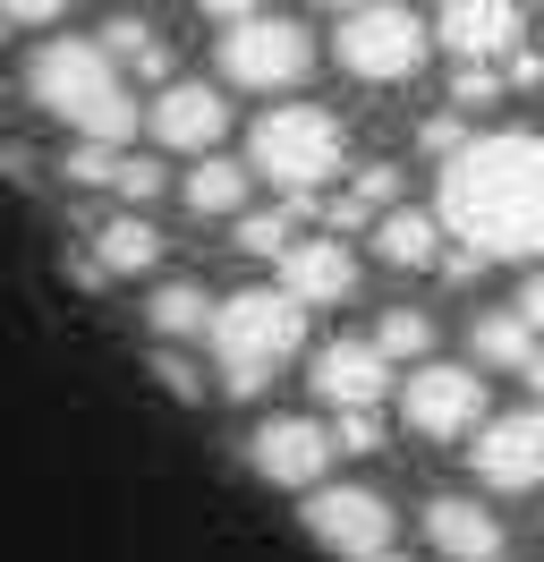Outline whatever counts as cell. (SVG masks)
Instances as JSON below:
<instances>
[{
  "instance_id": "28",
  "label": "cell",
  "mask_w": 544,
  "mask_h": 562,
  "mask_svg": "<svg viewBox=\"0 0 544 562\" xmlns=\"http://www.w3.org/2000/svg\"><path fill=\"white\" fill-rule=\"evenodd\" d=\"M332 443H340V452H383V409H358V418H340V426H332Z\"/></svg>"
},
{
  "instance_id": "30",
  "label": "cell",
  "mask_w": 544,
  "mask_h": 562,
  "mask_svg": "<svg viewBox=\"0 0 544 562\" xmlns=\"http://www.w3.org/2000/svg\"><path fill=\"white\" fill-rule=\"evenodd\" d=\"M154 375H162V384L179 392V401H196V392H204V375H196V367H188L179 350H162V358H154Z\"/></svg>"
},
{
  "instance_id": "14",
  "label": "cell",
  "mask_w": 544,
  "mask_h": 562,
  "mask_svg": "<svg viewBox=\"0 0 544 562\" xmlns=\"http://www.w3.org/2000/svg\"><path fill=\"white\" fill-rule=\"evenodd\" d=\"M315 392L332 401L340 418H358V409H374L392 392V358L374 350V341H332V350L315 358Z\"/></svg>"
},
{
  "instance_id": "34",
  "label": "cell",
  "mask_w": 544,
  "mask_h": 562,
  "mask_svg": "<svg viewBox=\"0 0 544 562\" xmlns=\"http://www.w3.org/2000/svg\"><path fill=\"white\" fill-rule=\"evenodd\" d=\"M528 384H536V401H544V358H536V367H528Z\"/></svg>"
},
{
  "instance_id": "32",
  "label": "cell",
  "mask_w": 544,
  "mask_h": 562,
  "mask_svg": "<svg viewBox=\"0 0 544 562\" xmlns=\"http://www.w3.org/2000/svg\"><path fill=\"white\" fill-rule=\"evenodd\" d=\"M510 77H519V86H536V77H544V52H536V43H519V52H510Z\"/></svg>"
},
{
  "instance_id": "12",
  "label": "cell",
  "mask_w": 544,
  "mask_h": 562,
  "mask_svg": "<svg viewBox=\"0 0 544 562\" xmlns=\"http://www.w3.org/2000/svg\"><path fill=\"white\" fill-rule=\"evenodd\" d=\"M434 35L460 69H494V52L510 60V52L528 43V18H519V9H494V0H460V9L434 18Z\"/></svg>"
},
{
  "instance_id": "33",
  "label": "cell",
  "mask_w": 544,
  "mask_h": 562,
  "mask_svg": "<svg viewBox=\"0 0 544 562\" xmlns=\"http://www.w3.org/2000/svg\"><path fill=\"white\" fill-rule=\"evenodd\" d=\"M519 316H528V324H536V333H544V273L528 281V290H519Z\"/></svg>"
},
{
  "instance_id": "7",
  "label": "cell",
  "mask_w": 544,
  "mask_h": 562,
  "mask_svg": "<svg viewBox=\"0 0 544 562\" xmlns=\"http://www.w3.org/2000/svg\"><path fill=\"white\" fill-rule=\"evenodd\" d=\"M392 528H400V512H392L374 486H324V494H306V537H315L324 554H340V562L400 554V546H392Z\"/></svg>"
},
{
  "instance_id": "1",
  "label": "cell",
  "mask_w": 544,
  "mask_h": 562,
  "mask_svg": "<svg viewBox=\"0 0 544 562\" xmlns=\"http://www.w3.org/2000/svg\"><path fill=\"white\" fill-rule=\"evenodd\" d=\"M434 222L460 247L494 256H544V137L536 128H502L476 137L460 162H442V205Z\"/></svg>"
},
{
  "instance_id": "19",
  "label": "cell",
  "mask_w": 544,
  "mask_h": 562,
  "mask_svg": "<svg viewBox=\"0 0 544 562\" xmlns=\"http://www.w3.org/2000/svg\"><path fill=\"white\" fill-rule=\"evenodd\" d=\"M213 316H222V307L204 299L196 281H162V290H154V307H145V324H154L162 341H196V333H213Z\"/></svg>"
},
{
  "instance_id": "31",
  "label": "cell",
  "mask_w": 544,
  "mask_h": 562,
  "mask_svg": "<svg viewBox=\"0 0 544 562\" xmlns=\"http://www.w3.org/2000/svg\"><path fill=\"white\" fill-rule=\"evenodd\" d=\"M485 273V256H476V247H451V256H442V281H476Z\"/></svg>"
},
{
  "instance_id": "11",
  "label": "cell",
  "mask_w": 544,
  "mask_h": 562,
  "mask_svg": "<svg viewBox=\"0 0 544 562\" xmlns=\"http://www.w3.org/2000/svg\"><path fill=\"white\" fill-rule=\"evenodd\" d=\"M476 477L502 494H528L544 486V409H510V418H485V435H476Z\"/></svg>"
},
{
  "instance_id": "10",
  "label": "cell",
  "mask_w": 544,
  "mask_h": 562,
  "mask_svg": "<svg viewBox=\"0 0 544 562\" xmlns=\"http://www.w3.org/2000/svg\"><path fill=\"white\" fill-rule=\"evenodd\" d=\"M145 128H154V145H170V154H196V162H204V154L222 145V128H230V103H222V86L179 77V86H162V94H154Z\"/></svg>"
},
{
  "instance_id": "8",
  "label": "cell",
  "mask_w": 544,
  "mask_h": 562,
  "mask_svg": "<svg viewBox=\"0 0 544 562\" xmlns=\"http://www.w3.org/2000/svg\"><path fill=\"white\" fill-rule=\"evenodd\" d=\"M400 409H408V426L434 435V443H451V435H485V384H476V367H442V358L408 367Z\"/></svg>"
},
{
  "instance_id": "27",
  "label": "cell",
  "mask_w": 544,
  "mask_h": 562,
  "mask_svg": "<svg viewBox=\"0 0 544 562\" xmlns=\"http://www.w3.org/2000/svg\"><path fill=\"white\" fill-rule=\"evenodd\" d=\"M162 188H170V171L154 162V154H128V162H120V196H128V205H145V196H162Z\"/></svg>"
},
{
  "instance_id": "2",
  "label": "cell",
  "mask_w": 544,
  "mask_h": 562,
  "mask_svg": "<svg viewBox=\"0 0 544 562\" xmlns=\"http://www.w3.org/2000/svg\"><path fill=\"white\" fill-rule=\"evenodd\" d=\"M26 94L60 128H77V145H120L136 137V94H128V77H120V60L102 52V43L86 35H60V43H43L34 52V69H26Z\"/></svg>"
},
{
  "instance_id": "22",
  "label": "cell",
  "mask_w": 544,
  "mask_h": 562,
  "mask_svg": "<svg viewBox=\"0 0 544 562\" xmlns=\"http://www.w3.org/2000/svg\"><path fill=\"white\" fill-rule=\"evenodd\" d=\"M290 247H298V205L238 213V256H290Z\"/></svg>"
},
{
  "instance_id": "35",
  "label": "cell",
  "mask_w": 544,
  "mask_h": 562,
  "mask_svg": "<svg viewBox=\"0 0 544 562\" xmlns=\"http://www.w3.org/2000/svg\"><path fill=\"white\" fill-rule=\"evenodd\" d=\"M383 562H408V554H383Z\"/></svg>"
},
{
  "instance_id": "26",
  "label": "cell",
  "mask_w": 544,
  "mask_h": 562,
  "mask_svg": "<svg viewBox=\"0 0 544 562\" xmlns=\"http://www.w3.org/2000/svg\"><path fill=\"white\" fill-rule=\"evenodd\" d=\"M417 145H426V154H442V162H460V154H468V128H460V111H434V120H426V128H417Z\"/></svg>"
},
{
  "instance_id": "5",
  "label": "cell",
  "mask_w": 544,
  "mask_h": 562,
  "mask_svg": "<svg viewBox=\"0 0 544 562\" xmlns=\"http://www.w3.org/2000/svg\"><path fill=\"white\" fill-rule=\"evenodd\" d=\"M213 52H222V77L230 86H256V94H281L315 69V43H306L298 18H272V9H213Z\"/></svg>"
},
{
  "instance_id": "29",
  "label": "cell",
  "mask_w": 544,
  "mask_h": 562,
  "mask_svg": "<svg viewBox=\"0 0 544 562\" xmlns=\"http://www.w3.org/2000/svg\"><path fill=\"white\" fill-rule=\"evenodd\" d=\"M502 94V69H460L451 77V103H494Z\"/></svg>"
},
{
  "instance_id": "3",
  "label": "cell",
  "mask_w": 544,
  "mask_h": 562,
  "mask_svg": "<svg viewBox=\"0 0 544 562\" xmlns=\"http://www.w3.org/2000/svg\"><path fill=\"white\" fill-rule=\"evenodd\" d=\"M298 341H306V307L290 290H238V299H222V316H213V358H222V384L238 401H256L298 358Z\"/></svg>"
},
{
  "instance_id": "16",
  "label": "cell",
  "mask_w": 544,
  "mask_h": 562,
  "mask_svg": "<svg viewBox=\"0 0 544 562\" xmlns=\"http://www.w3.org/2000/svg\"><path fill=\"white\" fill-rule=\"evenodd\" d=\"M94 265H102V281L111 273H154V265H162V231H154L145 213H120V222L94 231Z\"/></svg>"
},
{
  "instance_id": "18",
  "label": "cell",
  "mask_w": 544,
  "mask_h": 562,
  "mask_svg": "<svg viewBox=\"0 0 544 562\" xmlns=\"http://www.w3.org/2000/svg\"><path fill=\"white\" fill-rule=\"evenodd\" d=\"M476 358H485V367H519V375H528V367H536V324L519 316V307H485V316H476Z\"/></svg>"
},
{
  "instance_id": "25",
  "label": "cell",
  "mask_w": 544,
  "mask_h": 562,
  "mask_svg": "<svg viewBox=\"0 0 544 562\" xmlns=\"http://www.w3.org/2000/svg\"><path fill=\"white\" fill-rule=\"evenodd\" d=\"M392 196H400V162H366V171L349 179V205H358V213L392 205Z\"/></svg>"
},
{
  "instance_id": "23",
  "label": "cell",
  "mask_w": 544,
  "mask_h": 562,
  "mask_svg": "<svg viewBox=\"0 0 544 562\" xmlns=\"http://www.w3.org/2000/svg\"><path fill=\"white\" fill-rule=\"evenodd\" d=\"M374 350H383V358H417V367H426V350H434V324H426V307H383V324H374Z\"/></svg>"
},
{
  "instance_id": "20",
  "label": "cell",
  "mask_w": 544,
  "mask_h": 562,
  "mask_svg": "<svg viewBox=\"0 0 544 562\" xmlns=\"http://www.w3.org/2000/svg\"><path fill=\"white\" fill-rule=\"evenodd\" d=\"M102 52H111L120 69H136V77H162V86H179V77H170V43L154 35L145 18H111V26H102Z\"/></svg>"
},
{
  "instance_id": "4",
  "label": "cell",
  "mask_w": 544,
  "mask_h": 562,
  "mask_svg": "<svg viewBox=\"0 0 544 562\" xmlns=\"http://www.w3.org/2000/svg\"><path fill=\"white\" fill-rule=\"evenodd\" d=\"M340 154H349V137H340L332 111L315 103H281L256 120V137H247V162H256V179H272L290 205H315V188L340 171Z\"/></svg>"
},
{
  "instance_id": "9",
  "label": "cell",
  "mask_w": 544,
  "mask_h": 562,
  "mask_svg": "<svg viewBox=\"0 0 544 562\" xmlns=\"http://www.w3.org/2000/svg\"><path fill=\"white\" fill-rule=\"evenodd\" d=\"M332 452H340L332 426H315V418H264V426H256V443H247L256 477H272V486H315V494H324Z\"/></svg>"
},
{
  "instance_id": "6",
  "label": "cell",
  "mask_w": 544,
  "mask_h": 562,
  "mask_svg": "<svg viewBox=\"0 0 544 562\" xmlns=\"http://www.w3.org/2000/svg\"><path fill=\"white\" fill-rule=\"evenodd\" d=\"M332 52H340V69L366 77V86H400V77L426 69L434 26H426L417 9H340L332 18Z\"/></svg>"
},
{
  "instance_id": "24",
  "label": "cell",
  "mask_w": 544,
  "mask_h": 562,
  "mask_svg": "<svg viewBox=\"0 0 544 562\" xmlns=\"http://www.w3.org/2000/svg\"><path fill=\"white\" fill-rule=\"evenodd\" d=\"M120 162H128V154H111V145H77V154H68V179H86V188H111V196H120Z\"/></svg>"
},
{
  "instance_id": "21",
  "label": "cell",
  "mask_w": 544,
  "mask_h": 562,
  "mask_svg": "<svg viewBox=\"0 0 544 562\" xmlns=\"http://www.w3.org/2000/svg\"><path fill=\"white\" fill-rule=\"evenodd\" d=\"M238 205H247V171L230 154H204L188 171V213H238Z\"/></svg>"
},
{
  "instance_id": "15",
  "label": "cell",
  "mask_w": 544,
  "mask_h": 562,
  "mask_svg": "<svg viewBox=\"0 0 544 562\" xmlns=\"http://www.w3.org/2000/svg\"><path fill=\"white\" fill-rule=\"evenodd\" d=\"M426 546L451 562H494L502 554V520L485 503H468V494H434L426 503Z\"/></svg>"
},
{
  "instance_id": "17",
  "label": "cell",
  "mask_w": 544,
  "mask_h": 562,
  "mask_svg": "<svg viewBox=\"0 0 544 562\" xmlns=\"http://www.w3.org/2000/svg\"><path fill=\"white\" fill-rule=\"evenodd\" d=\"M374 256L400 265V273H426V265H442V222L434 213H383L374 222Z\"/></svg>"
},
{
  "instance_id": "13",
  "label": "cell",
  "mask_w": 544,
  "mask_h": 562,
  "mask_svg": "<svg viewBox=\"0 0 544 562\" xmlns=\"http://www.w3.org/2000/svg\"><path fill=\"white\" fill-rule=\"evenodd\" d=\"M281 290L298 299V307H340L349 290H358V256H349V239H298L290 256H281Z\"/></svg>"
}]
</instances>
